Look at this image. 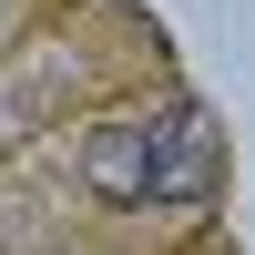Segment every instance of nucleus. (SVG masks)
I'll list each match as a JSON object with an SVG mask.
<instances>
[{
	"label": "nucleus",
	"instance_id": "1",
	"mask_svg": "<svg viewBox=\"0 0 255 255\" xmlns=\"http://www.w3.org/2000/svg\"><path fill=\"white\" fill-rule=\"evenodd\" d=\"M82 174L102 204H174L204 184V113H113L82 143Z\"/></svg>",
	"mask_w": 255,
	"mask_h": 255
}]
</instances>
